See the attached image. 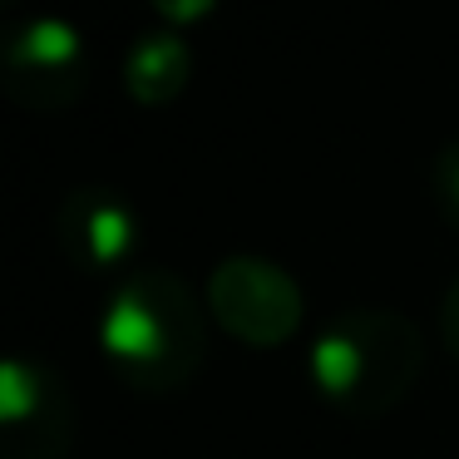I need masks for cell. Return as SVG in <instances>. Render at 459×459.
<instances>
[{"label": "cell", "mask_w": 459, "mask_h": 459, "mask_svg": "<svg viewBox=\"0 0 459 459\" xmlns=\"http://www.w3.org/2000/svg\"><path fill=\"white\" fill-rule=\"evenodd\" d=\"M425 366V336L405 311L356 307L331 316L311 341V385L321 400L356 420L395 410L415 390Z\"/></svg>", "instance_id": "7a4b0ae2"}, {"label": "cell", "mask_w": 459, "mask_h": 459, "mask_svg": "<svg viewBox=\"0 0 459 459\" xmlns=\"http://www.w3.org/2000/svg\"><path fill=\"white\" fill-rule=\"evenodd\" d=\"M55 242L70 272L80 277H109L114 267H124L139 242V222L124 193L114 188H74L60 203L55 218Z\"/></svg>", "instance_id": "8992f818"}, {"label": "cell", "mask_w": 459, "mask_h": 459, "mask_svg": "<svg viewBox=\"0 0 459 459\" xmlns=\"http://www.w3.org/2000/svg\"><path fill=\"white\" fill-rule=\"evenodd\" d=\"M90 60L70 21H30L0 45V94L30 114H60L84 94Z\"/></svg>", "instance_id": "277c9868"}, {"label": "cell", "mask_w": 459, "mask_h": 459, "mask_svg": "<svg viewBox=\"0 0 459 459\" xmlns=\"http://www.w3.org/2000/svg\"><path fill=\"white\" fill-rule=\"evenodd\" d=\"M74 425L80 410L50 360L11 356L0 366V459H65Z\"/></svg>", "instance_id": "3957f363"}, {"label": "cell", "mask_w": 459, "mask_h": 459, "mask_svg": "<svg viewBox=\"0 0 459 459\" xmlns=\"http://www.w3.org/2000/svg\"><path fill=\"white\" fill-rule=\"evenodd\" d=\"M429 193H435V212L445 218L449 232H459V139L435 153L429 169Z\"/></svg>", "instance_id": "ba28073f"}, {"label": "cell", "mask_w": 459, "mask_h": 459, "mask_svg": "<svg viewBox=\"0 0 459 459\" xmlns=\"http://www.w3.org/2000/svg\"><path fill=\"white\" fill-rule=\"evenodd\" d=\"M188 74H193V50L183 35H169V30L139 35L124 50V90L139 104H149V109L178 100L188 90Z\"/></svg>", "instance_id": "52a82bcc"}, {"label": "cell", "mask_w": 459, "mask_h": 459, "mask_svg": "<svg viewBox=\"0 0 459 459\" xmlns=\"http://www.w3.org/2000/svg\"><path fill=\"white\" fill-rule=\"evenodd\" d=\"M100 346L114 376L139 395H173L203 366V307L169 267H143L114 281L100 321Z\"/></svg>", "instance_id": "6da1fadb"}, {"label": "cell", "mask_w": 459, "mask_h": 459, "mask_svg": "<svg viewBox=\"0 0 459 459\" xmlns=\"http://www.w3.org/2000/svg\"><path fill=\"white\" fill-rule=\"evenodd\" d=\"M439 341H445V351L459 360V277L449 281L445 301H439Z\"/></svg>", "instance_id": "9c48e42d"}, {"label": "cell", "mask_w": 459, "mask_h": 459, "mask_svg": "<svg viewBox=\"0 0 459 459\" xmlns=\"http://www.w3.org/2000/svg\"><path fill=\"white\" fill-rule=\"evenodd\" d=\"M208 316L257 351L281 346L301 326V287L267 257H228L208 277Z\"/></svg>", "instance_id": "5b68a950"}]
</instances>
